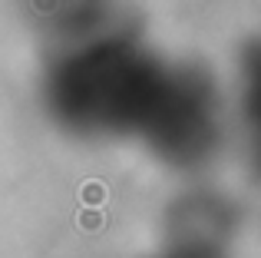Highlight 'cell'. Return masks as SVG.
<instances>
[{"instance_id": "obj_1", "label": "cell", "mask_w": 261, "mask_h": 258, "mask_svg": "<svg viewBox=\"0 0 261 258\" xmlns=\"http://www.w3.org/2000/svg\"><path fill=\"white\" fill-rule=\"evenodd\" d=\"M40 80L57 126L93 139H139L175 169L205 166L225 133L222 96L212 76L162 60L109 17L70 33Z\"/></svg>"}]
</instances>
